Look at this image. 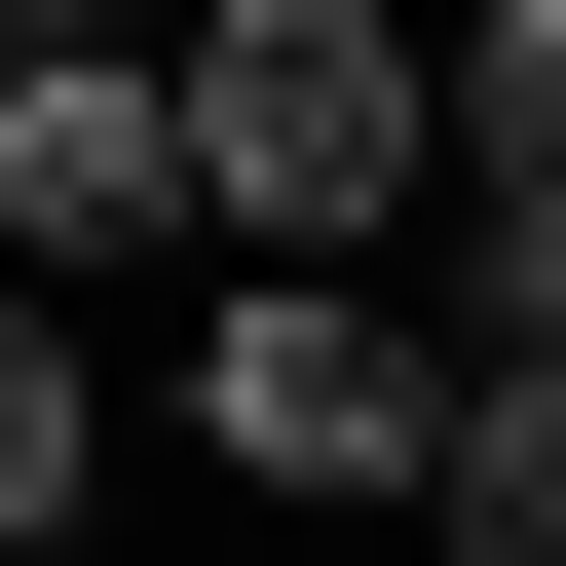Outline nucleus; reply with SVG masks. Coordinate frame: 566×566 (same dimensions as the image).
I'll use <instances>...</instances> for the list:
<instances>
[{
    "mask_svg": "<svg viewBox=\"0 0 566 566\" xmlns=\"http://www.w3.org/2000/svg\"><path fill=\"white\" fill-rule=\"evenodd\" d=\"M0 227H39V303L76 264H189V39H0Z\"/></svg>",
    "mask_w": 566,
    "mask_h": 566,
    "instance_id": "7ed1b4c3",
    "label": "nucleus"
},
{
    "mask_svg": "<svg viewBox=\"0 0 566 566\" xmlns=\"http://www.w3.org/2000/svg\"><path fill=\"white\" fill-rule=\"evenodd\" d=\"M453 416H491L453 303H340V264H227V303H189V453H227L264 528H416Z\"/></svg>",
    "mask_w": 566,
    "mask_h": 566,
    "instance_id": "f03ea898",
    "label": "nucleus"
},
{
    "mask_svg": "<svg viewBox=\"0 0 566 566\" xmlns=\"http://www.w3.org/2000/svg\"><path fill=\"white\" fill-rule=\"evenodd\" d=\"M0 566H114V378H76V303L0 340Z\"/></svg>",
    "mask_w": 566,
    "mask_h": 566,
    "instance_id": "20e7f679",
    "label": "nucleus"
},
{
    "mask_svg": "<svg viewBox=\"0 0 566 566\" xmlns=\"http://www.w3.org/2000/svg\"><path fill=\"white\" fill-rule=\"evenodd\" d=\"M189 189H227V264L416 303L453 264V39L416 0H189Z\"/></svg>",
    "mask_w": 566,
    "mask_h": 566,
    "instance_id": "f257e3e1",
    "label": "nucleus"
}]
</instances>
